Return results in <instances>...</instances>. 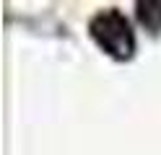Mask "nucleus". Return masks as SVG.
I'll return each mask as SVG.
<instances>
[{
  "mask_svg": "<svg viewBox=\"0 0 161 155\" xmlns=\"http://www.w3.org/2000/svg\"><path fill=\"white\" fill-rule=\"evenodd\" d=\"M88 31H91L96 44L104 52H109L112 57H117V59L133 57V52H135V34H133V28H130L127 18L119 13V10H104V13H99L91 21Z\"/></svg>",
  "mask_w": 161,
  "mask_h": 155,
  "instance_id": "obj_1",
  "label": "nucleus"
},
{
  "mask_svg": "<svg viewBox=\"0 0 161 155\" xmlns=\"http://www.w3.org/2000/svg\"><path fill=\"white\" fill-rule=\"evenodd\" d=\"M138 18L151 31L161 28V3H138Z\"/></svg>",
  "mask_w": 161,
  "mask_h": 155,
  "instance_id": "obj_2",
  "label": "nucleus"
}]
</instances>
